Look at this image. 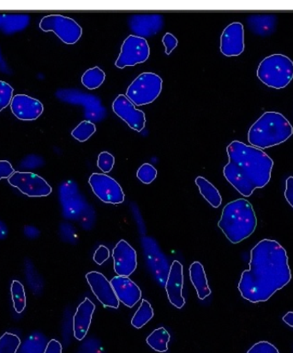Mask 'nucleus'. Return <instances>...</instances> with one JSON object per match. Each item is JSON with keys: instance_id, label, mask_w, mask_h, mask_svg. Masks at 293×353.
<instances>
[{"instance_id": "obj_1", "label": "nucleus", "mask_w": 293, "mask_h": 353, "mask_svg": "<svg viewBox=\"0 0 293 353\" xmlns=\"http://www.w3.org/2000/svg\"><path fill=\"white\" fill-rule=\"evenodd\" d=\"M291 280L287 250L275 240L263 239L250 250V268L243 272L238 288L247 301L263 303Z\"/></svg>"}, {"instance_id": "obj_2", "label": "nucleus", "mask_w": 293, "mask_h": 353, "mask_svg": "<svg viewBox=\"0 0 293 353\" xmlns=\"http://www.w3.org/2000/svg\"><path fill=\"white\" fill-rule=\"evenodd\" d=\"M229 161L225 165V179L241 194L249 197L256 189L270 183L274 161L262 150L234 141L227 148Z\"/></svg>"}, {"instance_id": "obj_3", "label": "nucleus", "mask_w": 293, "mask_h": 353, "mask_svg": "<svg viewBox=\"0 0 293 353\" xmlns=\"http://www.w3.org/2000/svg\"><path fill=\"white\" fill-rule=\"evenodd\" d=\"M257 218L252 204L240 199L229 203L222 210L218 227L229 241L239 243L248 239L255 232Z\"/></svg>"}, {"instance_id": "obj_4", "label": "nucleus", "mask_w": 293, "mask_h": 353, "mask_svg": "<svg viewBox=\"0 0 293 353\" xmlns=\"http://www.w3.org/2000/svg\"><path fill=\"white\" fill-rule=\"evenodd\" d=\"M292 134L293 127L283 114L266 112L250 127L248 142L252 147L264 150L287 142Z\"/></svg>"}, {"instance_id": "obj_5", "label": "nucleus", "mask_w": 293, "mask_h": 353, "mask_svg": "<svg viewBox=\"0 0 293 353\" xmlns=\"http://www.w3.org/2000/svg\"><path fill=\"white\" fill-rule=\"evenodd\" d=\"M256 74L265 85L281 90L288 86L293 79V61L283 54L268 56L260 63Z\"/></svg>"}, {"instance_id": "obj_6", "label": "nucleus", "mask_w": 293, "mask_h": 353, "mask_svg": "<svg viewBox=\"0 0 293 353\" xmlns=\"http://www.w3.org/2000/svg\"><path fill=\"white\" fill-rule=\"evenodd\" d=\"M59 196L63 216L70 221H80L83 228H88V214L93 213L77 183L70 180L63 182L59 186Z\"/></svg>"}, {"instance_id": "obj_7", "label": "nucleus", "mask_w": 293, "mask_h": 353, "mask_svg": "<svg viewBox=\"0 0 293 353\" xmlns=\"http://www.w3.org/2000/svg\"><path fill=\"white\" fill-rule=\"evenodd\" d=\"M161 77L153 72H144L137 77L126 91V97L137 107L151 104L162 90Z\"/></svg>"}, {"instance_id": "obj_8", "label": "nucleus", "mask_w": 293, "mask_h": 353, "mask_svg": "<svg viewBox=\"0 0 293 353\" xmlns=\"http://www.w3.org/2000/svg\"><path fill=\"white\" fill-rule=\"evenodd\" d=\"M39 26L42 31L52 32L67 45L76 44L83 34L82 27L75 20L58 14L44 17Z\"/></svg>"}, {"instance_id": "obj_9", "label": "nucleus", "mask_w": 293, "mask_h": 353, "mask_svg": "<svg viewBox=\"0 0 293 353\" xmlns=\"http://www.w3.org/2000/svg\"><path fill=\"white\" fill-rule=\"evenodd\" d=\"M56 97L66 103L83 105L85 109V117L88 121L92 120V121L100 122L107 114L100 99L94 95L83 93V91L59 90L56 92Z\"/></svg>"}, {"instance_id": "obj_10", "label": "nucleus", "mask_w": 293, "mask_h": 353, "mask_svg": "<svg viewBox=\"0 0 293 353\" xmlns=\"http://www.w3.org/2000/svg\"><path fill=\"white\" fill-rule=\"evenodd\" d=\"M150 48L146 39L130 35L121 47V52L116 60L115 65L119 69L127 66H135L146 62L150 58Z\"/></svg>"}, {"instance_id": "obj_11", "label": "nucleus", "mask_w": 293, "mask_h": 353, "mask_svg": "<svg viewBox=\"0 0 293 353\" xmlns=\"http://www.w3.org/2000/svg\"><path fill=\"white\" fill-rule=\"evenodd\" d=\"M88 183L94 195L102 202L114 205L125 202V196L122 187L112 176L105 174H93Z\"/></svg>"}, {"instance_id": "obj_12", "label": "nucleus", "mask_w": 293, "mask_h": 353, "mask_svg": "<svg viewBox=\"0 0 293 353\" xmlns=\"http://www.w3.org/2000/svg\"><path fill=\"white\" fill-rule=\"evenodd\" d=\"M10 185L29 197H44L50 195L52 187L41 176L33 172H15L8 179Z\"/></svg>"}, {"instance_id": "obj_13", "label": "nucleus", "mask_w": 293, "mask_h": 353, "mask_svg": "<svg viewBox=\"0 0 293 353\" xmlns=\"http://www.w3.org/2000/svg\"><path fill=\"white\" fill-rule=\"evenodd\" d=\"M112 110L123 120L130 128L141 132L145 127L146 117L143 111L135 108V105L125 94H119L112 103Z\"/></svg>"}, {"instance_id": "obj_14", "label": "nucleus", "mask_w": 293, "mask_h": 353, "mask_svg": "<svg viewBox=\"0 0 293 353\" xmlns=\"http://www.w3.org/2000/svg\"><path fill=\"white\" fill-rule=\"evenodd\" d=\"M86 280L92 292L105 308H119V300L115 294L111 282L104 274L95 271L90 272L86 274Z\"/></svg>"}, {"instance_id": "obj_15", "label": "nucleus", "mask_w": 293, "mask_h": 353, "mask_svg": "<svg viewBox=\"0 0 293 353\" xmlns=\"http://www.w3.org/2000/svg\"><path fill=\"white\" fill-rule=\"evenodd\" d=\"M114 268L115 273L119 276L129 277L137 270V255L136 250L132 248L125 240H120L112 250Z\"/></svg>"}, {"instance_id": "obj_16", "label": "nucleus", "mask_w": 293, "mask_h": 353, "mask_svg": "<svg viewBox=\"0 0 293 353\" xmlns=\"http://www.w3.org/2000/svg\"><path fill=\"white\" fill-rule=\"evenodd\" d=\"M245 51V29L240 23L225 28L221 37V52L227 57H236Z\"/></svg>"}, {"instance_id": "obj_17", "label": "nucleus", "mask_w": 293, "mask_h": 353, "mask_svg": "<svg viewBox=\"0 0 293 353\" xmlns=\"http://www.w3.org/2000/svg\"><path fill=\"white\" fill-rule=\"evenodd\" d=\"M143 245L146 260H148V263L150 265L151 270L153 271L155 278L157 279L159 283L165 285L168 280L169 270H170L168 261L165 259L163 254L161 253L153 239L148 238V236L144 238Z\"/></svg>"}, {"instance_id": "obj_18", "label": "nucleus", "mask_w": 293, "mask_h": 353, "mask_svg": "<svg viewBox=\"0 0 293 353\" xmlns=\"http://www.w3.org/2000/svg\"><path fill=\"white\" fill-rule=\"evenodd\" d=\"M128 23L133 35L145 39L162 30L164 19L160 14H135L130 17Z\"/></svg>"}, {"instance_id": "obj_19", "label": "nucleus", "mask_w": 293, "mask_h": 353, "mask_svg": "<svg viewBox=\"0 0 293 353\" xmlns=\"http://www.w3.org/2000/svg\"><path fill=\"white\" fill-rule=\"evenodd\" d=\"M10 109L13 115L23 121H34L44 112L43 104L27 94H16L13 97Z\"/></svg>"}, {"instance_id": "obj_20", "label": "nucleus", "mask_w": 293, "mask_h": 353, "mask_svg": "<svg viewBox=\"0 0 293 353\" xmlns=\"http://www.w3.org/2000/svg\"><path fill=\"white\" fill-rule=\"evenodd\" d=\"M165 288L169 302L176 309H182L185 305V299L183 296V267L179 261L172 263Z\"/></svg>"}, {"instance_id": "obj_21", "label": "nucleus", "mask_w": 293, "mask_h": 353, "mask_svg": "<svg viewBox=\"0 0 293 353\" xmlns=\"http://www.w3.org/2000/svg\"><path fill=\"white\" fill-rule=\"evenodd\" d=\"M110 282L119 302L129 308H133L142 299V291L130 278L117 275Z\"/></svg>"}, {"instance_id": "obj_22", "label": "nucleus", "mask_w": 293, "mask_h": 353, "mask_svg": "<svg viewBox=\"0 0 293 353\" xmlns=\"http://www.w3.org/2000/svg\"><path fill=\"white\" fill-rule=\"evenodd\" d=\"M95 310V305L90 299H85L77 307L73 316L74 337L77 341H83L90 330L92 317Z\"/></svg>"}, {"instance_id": "obj_23", "label": "nucleus", "mask_w": 293, "mask_h": 353, "mask_svg": "<svg viewBox=\"0 0 293 353\" xmlns=\"http://www.w3.org/2000/svg\"><path fill=\"white\" fill-rule=\"evenodd\" d=\"M249 29L259 37H268L276 30L277 17L273 14H255L247 19Z\"/></svg>"}, {"instance_id": "obj_24", "label": "nucleus", "mask_w": 293, "mask_h": 353, "mask_svg": "<svg viewBox=\"0 0 293 353\" xmlns=\"http://www.w3.org/2000/svg\"><path fill=\"white\" fill-rule=\"evenodd\" d=\"M190 281L195 288L197 296L201 300H204L212 294L210 285H208L205 270L203 264L199 262H194L189 268Z\"/></svg>"}, {"instance_id": "obj_25", "label": "nucleus", "mask_w": 293, "mask_h": 353, "mask_svg": "<svg viewBox=\"0 0 293 353\" xmlns=\"http://www.w3.org/2000/svg\"><path fill=\"white\" fill-rule=\"evenodd\" d=\"M196 185L199 187L201 195L204 197L210 205L214 208L221 207L222 203V197L220 192L213 183L203 176H197L196 179Z\"/></svg>"}, {"instance_id": "obj_26", "label": "nucleus", "mask_w": 293, "mask_h": 353, "mask_svg": "<svg viewBox=\"0 0 293 353\" xmlns=\"http://www.w3.org/2000/svg\"><path fill=\"white\" fill-rule=\"evenodd\" d=\"M48 342L47 337L41 332H34L21 344L17 353H44Z\"/></svg>"}, {"instance_id": "obj_27", "label": "nucleus", "mask_w": 293, "mask_h": 353, "mask_svg": "<svg viewBox=\"0 0 293 353\" xmlns=\"http://www.w3.org/2000/svg\"><path fill=\"white\" fill-rule=\"evenodd\" d=\"M30 22V17L26 14H5L1 30L5 34H12L26 29Z\"/></svg>"}, {"instance_id": "obj_28", "label": "nucleus", "mask_w": 293, "mask_h": 353, "mask_svg": "<svg viewBox=\"0 0 293 353\" xmlns=\"http://www.w3.org/2000/svg\"><path fill=\"white\" fill-rule=\"evenodd\" d=\"M171 336L165 327H159L148 335L147 344L155 352H165L168 351V344Z\"/></svg>"}, {"instance_id": "obj_29", "label": "nucleus", "mask_w": 293, "mask_h": 353, "mask_svg": "<svg viewBox=\"0 0 293 353\" xmlns=\"http://www.w3.org/2000/svg\"><path fill=\"white\" fill-rule=\"evenodd\" d=\"M24 273H26V281L31 292L34 295L41 294L43 290V281L40 274L35 270L33 263L29 259H26L24 262Z\"/></svg>"}, {"instance_id": "obj_30", "label": "nucleus", "mask_w": 293, "mask_h": 353, "mask_svg": "<svg viewBox=\"0 0 293 353\" xmlns=\"http://www.w3.org/2000/svg\"><path fill=\"white\" fill-rule=\"evenodd\" d=\"M10 294L14 310L17 313H23L27 305L26 292L23 285L19 281H13L10 285Z\"/></svg>"}, {"instance_id": "obj_31", "label": "nucleus", "mask_w": 293, "mask_h": 353, "mask_svg": "<svg viewBox=\"0 0 293 353\" xmlns=\"http://www.w3.org/2000/svg\"><path fill=\"white\" fill-rule=\"evenodd\" d=\"M154 315V310L150 303L147 300L143 299L139 310L132 317V325L137 330H140L153 319Z\"/></svg>"}, {"instance_id": "obj_32", "label": "nucleus", "mask_w": 293, "mask_h": 353, "mask_svg": "<svg viewBox=\"0 0 293 353\" xmlns=\"http://www.w3.org/2000/svg\"><path fill=\"white\" fill-rule=\"evenodd\" d=\"M105 79V74L101 68L95 66L88 70L82 77V83L88 90H93L100 88Z\"/></svg>"}, {"instance_id": "obj_33", "label": "nucleus", "mask_w": 293, "mask_h": 353, "mask_svg": "<svg viewBox=\"0 0 293 353\" xmlns=\"http://www.w3.org/2000/svg\"><path fill=\"white\" fill-rule=\"evenodd\" d=\"M97 132L94 123L88 120L81 122L75 129L72 130V136L80 143L86 142Z\"/></svg>"}, {"instance_id": "obj_34", "label": "nucleus", "mask_w": 293, "mask_h": 353, "mask_svg": "<svg viewBox=\"0 0 293 353\" xmlns=\"http://www.w3.org/2000/svg\"><path fill=\"white\" fill-rule=\"evenodd\" d=\"M22 344L20 338L12 333H5L0 337V353H17Z\"/></svg>"}, {"instance_id": "obj_35", "label": "nucleus", "mask_w": 293, "mask_h": 353, "mask_svg": "<svg viewBox=\"0 0 293 353\" xmlns=\"http://www.w3.org/2000/svg\"><path fill=\"white\" fill-rule=\"evenodd\" d=\"M137 176L141 182L145 183V185H150V183L154 182V180L156 179L157 170L154 165L144 163L141 165L139 171H137Z\"/></svg>"}, {"instance_id": "obj_36", "label": "nucleus", "mask_w": 293, "mask_h": 353, "mask_svg": "<svg viewBox=\"0 0 293 353\" xmlns=\"http://www.w3.org/2000/svg\"><path fill=\"white\" fill-rule=\"evenodd\" d=\"M13 88L9 83L0 81V112L12 103Z\"/></svg>"}, {"instance_id": "obj_37", "label": "nucleus", "mask_w": 293, "mask_h": 353, "mask_svg": "<svg viewBox=\"0 0 293 353\" xmlns=\"http://www.w3.org/2000/svg\"><path fill=\"white\" fill-rule=\"evenodd\" d=\"M114 163L115 158L114 155L108 153V152H101V153L99 154L97 167L100 168L105 174H108V172L112 170Z\"/></svg>"}, {"instance_id": "obj_38", "label": "nucleus", "mask_w": 293, "mask_h": 353, "mask_svg": "<svg viewBox=\"0 0 293 353\" xmlns=\"http://www.w3.org/2000/svg\"><path fill=\"white\" fill-rule=\"evenodd\" d=\"M247 353H280L273 344L267 341L257 342Z\"/></svg>"}, {"instance_id": "obj_39", "label": "nucleus", "mask_w": 293, "mask_h": 353, "mask_svg": "<svg viewBox=\"0 0 293 353\" xmlns=\"http://www.w3.org/2000/svg\"><path fill=\"white\" fill-rule=\"evenodd\" d=\"M60 236L63 241L73 243L77 240L75 229L73 225L69 223H62L60 225Z\"/></svg>"}, {"instance_id": "obj_40", "label": "nucleus", "mask_w": 293, "mask_h": 353, "mask_svg": "<svg viewBox=\"0 0 293 353\" xmlns=\"http://www.w3.org/2000/svg\"><path fill=\"white\" fill-rule=\"evenodd\" d=\"M77 353H104V351L98 341L90 340L81 345Z\"/></svg>"}, {"instance_id": "obj_41", "label": "nucleus", "mask_w": 293, "mask_h": 353, "mask_svg": "<svg viewBox=\"0 0 293 353\" xmlns=\"http://www.w3.org/2000/svg\"><path fill=\"white\" fill-rule=\"evenodd\" d=\"M162 43L165 46V54L170 55L172 52L178 47L179 41L174 34L171 33H167L162 38Z\"/></svg>"}, {"instance_id": "obj_42", "label": "nucleus", "mask_w": 293, "mask_h": 353, "mask_svg": "<svg viewBox=\"0 0 293 353\" xmlns=\"http://www.w3.org/2000/svg\"><path fill=\"white\" fill-rule=\"evenodd\" d=\"M109 257H110V250L104 245H100L99 248L95 250L93 259L95 263L102 265L105 261L108 260Z\"/></svg>"}, {"instance_id": "obj_43", "label": "nucleus", "mask_w": 293, "mask_h": 353, "mask_svg": "<svg viewBox=\"0 0 293 353\" xmlns=\"http://www.w3.org/2000/svg\"><path fill=\"white\" fill-rule=\"evenodd\" d=\"M14 172H15V170H14L12 165L9 161H0V180L9 179Z\"/></svg>"}, {"instance_id": "obj_44", "label": "nucleus", "mask_w": 293, "mask_h": 353, "mask_svg": "<svg viewBox=\"0 0 293 353\" xmlns=\"http://www.w3.org/2000/svg\"><path fill=\"white\" fill-rule=\"evenodd\" d=\"M42 164H43V161H42L41 157H37V155H30V157H28L26 160L22 162L23 168L30 169L41 167Z\"/></svg>"}, {"instance_id": "obj_45", "label": "nucleus", "mask_w": 293, "mask_h": 353, "mask_svg": "<svg viewBox=\"0 0 293 353\" xmlns=\"http://www.w3.org/2000/svg\"><path fill=\"white\" fill-rule=\"evenodd\" d=\"M285 197L287 203L293 208V176H289L285 181Z\"/></svg>"}, {"instance_id": "obj_46", "label": "nucleus", "mask_w": 293, "mask_h": 353, "mask_svg": "<svg viewBox=\"0 0 293 353\" xmlns=\"http://www.w3.org/2000/svg\"><path fill=\"white\" fill-rule=\"evenodd\" d=\"M62 345L60 344V342L56 340H51L48 342L44 353H62Z\"/></svg>"}, {"instance_id": "obj_47", "label": "nucleus", "mask_w": 293, "mask_h": 353, "mask_svg": "<svg viewBox=\"0 0 293 353\" xmlns=\"http://www.w3.org/2000/svg\"><path fill=\"white\" fill-rule=\"evenodd\" d=\"M23 234L28 239H35L40 236L41 232L39 231V229L34 227V225H26L23 229Z\"/></svg>"}, {"instance_id": "obj_48", "label": "nucleus", "mask_w": 293, "mask_h": 353, "mask_svg": "<svg viewBox=\"0 0 293 353\" xmlns=\"http://www.w3.org/2000/svg\"><path fill=\"white\" fill-rule=\"evenodd\" d=\"M8 235V228L3 221H0V239H5Z\"/></svg>"}, {"instance_id": "obj_49", "label": "nucleus", "mask_w": 293, "mask_h": 353, "mask_svg": "<svg viewBox=\"0 0 293 353\" xmlns=\"http://www.w3.org/2000/svg\"><path fill=\"white\" fill-rule=\"evenodd\" d=\"M283 322L293 327V312H288L283 316Z\"/></svg>"}, {"instance_id": "obj_50", "label": "nucleus", "mask_w": 293, "mask_h": 353, "mask_svg": "<svg viewBox=\"0 0 293 353\" xmlns=\"http://www.w3.org/2000/svg\"><path fill=\"white\" fill-rule=\"evenodd\" d=\"M3 17H5V14H0V30H2Z\"/></svg>"}, {"instance_id": "obj_51", "label": "nucleus", "mask_w": 293, "mask_h": 353, "mask_svg": "<svg viewBox=\"0 0 293 353\" xmlns=\"http://www.w3.org/2000/svg\"><path fill=\"white\" fill-rule=\"evenodd\" d=\"M1 59H2V58H1V54H0V62H1Z\"/></svg>"}]
</instances>
